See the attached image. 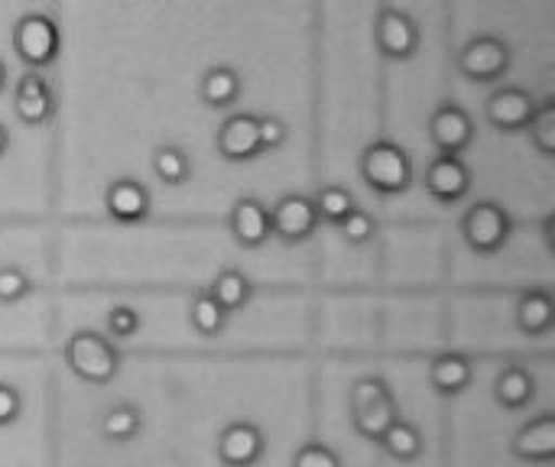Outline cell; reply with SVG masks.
I'll list each match as a JSON object with an SVG mask.
<instances>
[{
  "label": "cell",
  "mask_w": 555,
  "mask_h": 467,
  "mask_svg": "<svg viewBox=\"0 0 555 467\" xmlns=\"http://www.w3.org/2000/svg\"><path fill=\"white\" fill-rule=\"evenodd\" d=\"M374 42H377L384 59L406 62L420 52L423 36H420V26L410 13H403L397 7H380L377 23H374Z\"/></svg>",
  "instance_id": "obj_7"
},
{
  "label": "cell",
  "mask_w": 555,
  "mask_h": 467,
  "mask_svg": "<svg viewBox=\"0 0 555 467\" xmlns=\"http://www.w3.org/2000/svg\"><path fill=\"white\" fill-rule=\"evenodd\" d=\"M400 419L397 400L380 377H361L351 387V423L361 439L380 442V436Z\"/></svg>",
  "instance_id": "obj_2"
},
{
  "label": "cell",
  "mask_w": 555,
  "mask_h": 467,
  "mask_svg": "<svg viewBox=\"0 0 555 467\" xmlns=\"http://www.w3.org/2000/svg\"><path fill=\"white\" fill-rule=\"evenodd\" d=\"M7 150H10V133H7V127L0 124V156H3Z\"/></svg>",
  "instance_id": "obj_36"
},
{
  "label": "cell",
  "mask_w": 555,
  "mask_h": 467,
  "mask_svg": "<svg viewBox=\"0 0 555 467\" xmlns=\"http://www.w3.org/2000/svg\"><path fill=\"white\" fill-rule=\"evenodd\" d=\"M65 364L78 380L91 387H104L120 371V351L101 332H75L65 345Z\"/></svg>",
  "instance_id": "obj_1"
},
{
  "label": "cell",
  "mask_w": 555,
  "mask_h": 467,
  "mask_svg": "<svg viewBox=\"0 0 555 467\" xmlns=\"http://www.w3.org/2000/svg\"><path fill=\"white\" fill-rule=\"evenodd\" d=\"M29 289H33V283L20 267H0V302L3 306H13V302L26 299Z\"/></svg>",
  "instance_id": "obj_30"
},
{
  "label": "cell",
  "mask_w": 555,
  "mask_h": 467,
  "mask_svg": "<svg viewBox=\"0 0 555 467\" xmlns=\"http://www.w3.org/2000/svg\"><path fill=\"white\" fill-rule=\"evenodd\" d=\"M514 455L527 465H550L555 458V416H537L514 436Z\"/></svg>",
  "instance_id": "obj_17"
},
{
  "label": "cell",
  "mask_w": 555,
  "mask_h": 467,
  "mask_svg": "<svg viewBox=\"0 0 555 467\" xmlns=\"http://www.w3.org/2000/svg\"><path fill=\"white\" fill-rule=\"evenodd\" d=\"M514 234V221L504 205L498 202H478L462 218V237L475 254H498L507 247Z\"/></svg>",
  "instance_id": "obj_5"
},
{
  "label": "cell",
  "mask_w": 555,
  "mask_h": 467,
  "mask_svg": "<svg viewBox=\"0 0 555 467\" xmlns=\"http://www.w3.org/2000/svg\"><path fill=\"white\" fill-rule=\"evenodd\" d=\"M13 111H16L20 124H26V127H42V124L52 120V114H55V94H52L49 81L39 72L20 75L16 91H13Z\"/></svg>",
  "instance_id": "obj_11"
},
{
  "label": "cell",
  "mask_w": 555,
  "mask_h": 467,
  "mask_svg": "<svg viewBox=\"0 0 555 467\" xmlns=\"http://www.w3.org/2000/svg\"><path fill=\"white\" fill-rule=\"evenodd\" d=\"M218 153L228 163H250L260 156V140H257V114H231L221 130H218Z\"/></svg>",
  "instance_id": "obj_16"
},
{
  "label": "cell",
  "mask_w": 555,
  "mask_h": 467,
  "mask_svg": "<svg viewBox=\"0 0 555 467\" xmlns=\"http://www.w3.org/2000/svg\"><path fill=\"white\" fill-rule=\"evenodd\" d=\"M341 234H345V241L348 244H367L374 234H377V221H374V215H367V211H361V208H354L341 224Z\"/></svg>",
  "instance_id": "obj_31"
},
{
  "label": "cell",
  "mask_w": 555,
  "mask_h": 467,
  "mask_svg": "<svg viewBox=\"0 0 555 467\" xmlns=\"http://www.w3.org/2000/svg\"><path fill=\"white\" fill-rule=\"evenodd\" d=\"M546 247H550V254H555V218L553 215L546 218Z\"/></svg>",
  "instance_id": "obj_35"
},
{
  "label": "cell",
  "mask_w": 555,
  "mask_h": 467,
  "mask_svg": "<svg viewBox=\"0 0 555 467\" xmlns=\"http://www.w3.org/2000/svg\"><path fill=\"white\" fill-rule=\"evenodd\" d=\"M189 322L192 328L202 335V338H218L228 325V315L224 309L211 299V293H198L189 306Z\"/></svg>",
  "instance_id": "obj_26"
},
{
  "label": "cell",
  "mask_w": 555,
  "mask_h": 467,
  "mask_svg": "<svg viewBox=\"0 0 555 467\" xmlns=\"http://www.w3.org/2000/svg\"><path fill=\"white\" fill-rule=\"evenodd\" d=\"M211 299L224 309V315H231V312H241L247 302H250V296H254V286H250V280L241 273V270H221L218 276H215V283H211Z\"/></svg>",
  "instance_id": "obj_23"
},
{
  "label": "cell",
  "mask_w": 555,
  "mask_h": 467,
  "mask_svg": "<svg viewBox=\"0 0 555 467\" xmlns=\"http://www.w3.org/2000/svg\"><path fill=\"white\" fill-rule=\"evenodd\" d=\"M361 179L380 195H403L413 185V159L393 140H374L361 153Z\"/></svg>",
  "instance_id": "obj_3"
},
{
  "label": "cell",
  "mask_w": 555,
  "mask_h": 467,
  "mask_svg": "<svg viewBox=\"0 0 555 467\" xmlns=\"http://www.w3.org/2000/svg\"><path fill=\"white\" fill-rule=\"evenodd\" d=\"M393 462H400V465H406V462H416L420 458V452H423V439H420V429L413 426V423H406V419H397L384 436H380V442H377Z\"/></svg>",
  "instance_id": "obj_25"
},
{
  "label": "cell",
  "mask_w": 555,
  "mask_h": 467,
  "mask_svg": "<svg viewBox=\"0 0 555 467\" xmlns=\"http://www.w3.org/2000/svg\"><path fill=\"white\" fill-rule=\"evenodd\" d=\"M20 413H23V397H20V390L10 387V384H0V429L13 426V423L20 419Z\"/></svg>",
  "instance_id": "obj_34"
},
{
  "label": "cell",
  "mask_w": 555,
  "mask_h": 467,
  "mask_svg": "<svg viewBox=\"0 0 555 467\" xmlns=\"http://www.w3.org/2000/svg\"><path fill=\"white\" fill-rule=\"evenodd\" d=\"M153 176H156L163 185H169V189L185 185L189 176H192V159H189V153L179 150V146H172V143L156 146V150H153Z\"/></svg>",
  "instance_id": "obj_24"
},
{
  "label": "cell",
  "mask_w": 555,
  "mask_h": 467,
  "mask_svg": "<svg viewBox=\"0 0 555 467\" xmlns=\"http://www.w3.org/2000/svg\"><path fill=\"white\" fill-rule=\"evenodd\" d=\"M241 91H244V81H241L237 68H231V65H211L202 75V85H198L202 104L215 107V111H224V107L237 104Z\"/></svg>",
  "instance_id": "obj_19"
},
{
  "label": "cell",
  "mask_w": 555,
  "mask_h": 467,
  "mask_svg": "<svg viewBox=\"0 0 555 467\" xmlns=\"http://www.w3.org/2000/svg\"><path fill=\"white\" fill-rule=\"evenodd\" d=\"M228 228H231V237L244 250H257V247H263L273 237V231H270V208L260 198H254V195H244V198L234 202Z\"/></svg>",
  "instance_id": "obj_14"
},
{
  "label": "cell",
  "mask_w": 555,
  "mask_h": 467,
  "mask_svg": "<svg viewBox=\"0 0 555 467\" xmlns=\"http://www.w3.org/2000/svg\"><path fill=\"white\" fill-rule=\"evenodd\" d=\"M537 111V101L527 88H517V85H504L498 88L488 104H485V114H488V124L501 133H520L527 130L530 117Z\"/></svg>",
  "instance_id": "obj_10"
},
{
  "label": "cell",
  "mask_w": 555,
  "mask_h": 467,
  "mask_svg": "<svg viewBox=\"0 0 555 467\" xmlns=\"http://www.w3.org/2000/svg\"><path fill=\"white\" fill-rule=\"evenodd\" d=\"M530 130V140L533 146L543 153V156H555V98H550L546 104H540L527 124Z\"/></svg>",
  "instance_id": "obj_28"
},
{
  "label": "cell",
  "mask_w": 555,
  "mask_h": 467,
  "mask_svg": "<svg viewBox=\"0 0 555 467\" xmlns=\"http://www.w3.org/2000/svg\"><path fill=\"white\" fill-rule=\"evenodd\" d=\"M494 397H498V403H501L504 410L517 413V410H524V406L533 403V397H537V380H533V374H530L527 367L511 364V367H504V371L498 374V380H494Z\"/></svg>",
  "instance_id": "obj_21"
},
{
  "label": "cell",
  "mask_w": 555,
  "mask_h": 467,
  "mask_svg": "<svg viewBox=\"0 0 555 467\" xmlns=\"http://www.w3.org/2000/svg\"><path fill=\"white\" fill-rule=\"evenodd\" d=\"M286 124L273 114H263L257 117V140H260V153H273L286 143Z\"/></svg>",
  "instance_id": "obj_32"
},
{
  "label": "cell",
  "mask_w": 555,
  "mask_h": 467,
  "mask_svg": "<svg viewBox=\"0 0 555 467\" xmlns=\"http://www.w3.org/2000/svg\"><path fill=\"white\" fill-rule=\"evenodd\" d=\"M312 205H315V215H319V221H328V224H341L358 205H354V195L348 192V189H341V185H325V189H319V195L312 198Z\"/></svg>",
  "instance_id": "obj_27"
},
{
  "label": "cell",
  "mask_w": 555,
  "mask_h": 467,
  "mask_svg": "<svg viewBox=\"0 0 555 467\" xmlns=\"http://www.w3.org/2000/svg\"><path fill=\"white\" fill-rule=\"evenodd\" d=\"M10 42H13L16 59H20L29 72H39V68H49V65L59 59L62 29H59L55 20L46 16V13H26V16L16 20Z\"/></svg>",
  "instance_id": "obj_4"
},
{
  "label": "cell",
  "mask_w": 555,
  "mask_h": 467,
  "mask_svg": "<svg viewBox=\"0 0 555 467\" xmlns=\"http://www.w3.org/2000/svg\"><path fill=\"white\" fill-rule=\"evenodd\" d=\"M511 62H514V52L501 36H475L459 55V72L475 85H494V81H504V75L511 72Z\"/></svg>",
  "instance_id": "obj_6"
},
{
  "label": "cell",
  "mask_w": 555,
  "mask_h": 467,
  "mask_svg": "<svg viewBox=\"0 0 555 467\" xmlns=\"http://www.w3.org/2000/svg\"><path fill=\"white\" fill-rule=\"evenodd\" d=\"M472 380H475V367L459 351H446L429 364V387L439 397H459L472 387Z\"/></svg>",
  "instance_id": "obj_18"
},
{
  "label": "cell",
  "mask_w": 555,
  "mask_h": 467,
  "mask_svg": "<svg viewBox=\"0 0 555 467\" xmlns=\"http://www.w3.org/2000/svg\"><path fill=\"white\" fill-rule=\"evenodd\" d=\"M426 192L439 205H459L472 192V169L459 156H436L426 166Z\"/></svg>",
  "instance_id": "obj_12"
},
{
  "label": "cell",
  "mask_w": 555,
  "mask_h": 467,
  "mask_svg": "<svg viewBox=\"0 0 555 467\" xmlns=\"http://www.w3.org/2000/svg\"><path fill=\"white\" fill-rule=\"evenodd\" d=\"M3 88H7V65H3V59H0V94H3Z\"/></svg>",
  "instance_id": "obj_37"
},
{
  "label": "cell",
  "mask_w": 555,
  "mask_h": 467,
  "mask_svg": "<svg viewBox=\"0 0 555 467\" xmlns=\"http://www.w3.org/2000/svg\"><path fill=\"white\" fill-rule=\"evenodd\" d=\"M293 467H341V458L335 449L328 445H319V442H309L296 452L293 458Z\"/></svg>",
  "instance_id": "obj_33"
},
{
  "label": "cell",
  "mask_w": 555,
  "mask_h": 467,
  "mask_svg": "<svg viewBox=\"0 0 555 467\" xmlns=\"http://www.w3.org/2000/svg\"><path fill=\"white\" fill-rule=\"evenodd\" d=\"M555 306L546 289H527L517 302V328L527 338H540L553 328Z\"/></svg>",
  "instance_id": "obj_20"
},
{
  "label": "cell",
  "mask_w": 555,
  "mask_h": 467,
  "mask_svg": "<svg viewBox=\"0 0 555 467\" xmlns=\"http://www.w3.org/2000/svg\"><path fill=\"white\" fill-rule=\"evenodd\" d=\"M140 332V315L130 306H114L107 312V338L111 341H127Z\"/></svg>",
  "instance_id": "obj_29"
},
{
  "label": "cell",
  "mask_w": 555,
  "mask_h": 467,
  "mask_svg": "<svg viewBox=\"0 0 555 467\" xmlns=\"http://www.w3.org/2000/svg\"><path fill=\"white\" fill-rule=\"evenodd\" d=\"M267 452L263 432L254 423H231L218 436V462L224 467H257Z\"/></svg>",
  "instance_id": "obj_13"
},
{
  "label": "cell",
  "mask_w": 555,
  "mask_h": 467,
  "mask_svg": "<svg viewBox=\"0 0 555 467\" xmlns=\"http://www.w3.org/2000/svg\"><path fill=\"white\" fill-rule=\"evenodd\" d=\"M143 432V413L130 403H117L101 416V436L111 445H130Z\"/></svg>",
  "instance_id": "obj_22"
},
{
  "label": "cell",
  "mask_w": 555,
  "mask_h": 467,
  "mask_svg": "<svg viewBox=\"0 0 555 467\" xmlns=\"http://www.w3.org/2000/svg\"><path fill=\"white\" fill-rule=\"evenodd\" d=\"M429 140L433 146L439 150V156H459L472 146L475 140V124H472V114L449 101V104H439L429 117Z\"/></svg>",
  "instance_id": "obj_8"
},
{
  "label": "cell",
  "mask_w": 555,
  "mask_h": 467,
  "mask_svg": "<svg viewBox=\"0 0 555 467\" xmlns=\"http://www.w3.org/2000/svg\"><path fill=\"white\" fill-rule=\"evenodd\" d=\"M315 228H319V215L312 198L306 195H283L270 208V231L283 244H302L315 234Z\"/></svg>",
  "instance_id": "obj_9"
},
{
  "label": "cell",
  "mask_w": 555,
  "mask_h": 467,
  "mask_svg": "<svg viewBox=\"0 0 555 467\" xmlns=\"http://www.w3.org/2000/svg\"><path fill=\"white\" fill-rule=\"evenodd\" d=\"M150 208H153V198H150L146 185L137 179H114L104 189V211L117 224H140L150 218Z\"/></svg>",
  "instance_id": "obj_15"
}]
</instances>
